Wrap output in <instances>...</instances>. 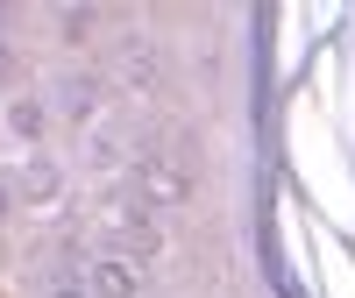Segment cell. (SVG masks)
<instances>
[{
    "label": "cell",
    "mask_w": 355,
    "mask_h": 298,
    "mask_svg": "<svg viewBox=\"0 0 355 298\" xmlns=\"http://www.w3.org/2000/svg\"><path fill=\"white\" fill-rule=\"evenodd\" d=\"M85 284H93V298H135L142 270H135V263H121V256H100V263H93V277H85Z\"/></svg>",
    "instance_id": "1"
}]
</instances>
